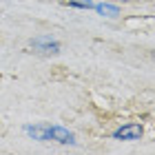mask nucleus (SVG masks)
Masks as SVG:
<instances>
[{"instance_id":"1","label":"nucleus","mask_w":155,"mask_h":155,"mask_svg":"<svg viewBox=\"0 0 155 155\" xmlns=\"http://www.w3.org/2000/svg\"><path fill=\"white\" fill-rule=\"evenodd\" d=\"M142 137H144L142 122H122L111 131V140H115V142H140Z\"/></svg>"},{"instance_id":"2","label":"nucleus","mask_w":155,"mask_h":155,"mask_svg":"<svg viewBox=\"0 0 155 155\" xmlns=\"http://www.w3.org/2000/svg\"><path fill=\"white\" fill-rule=\"evenodd\" d=\"M29 47L33 49V53H38V55H58L62 51V42L51 38V36H36V38H31Z\"/></svg>"},{"instance_id":"3","label":"nucleus","mask_w":155,"mask_h":155,"mask_svg":"<svg viewBox=\"0 0 155 155\" xmlns=\"http://www.w3.org/2000/svg\"><path fill=\"white\" fill-rule=\"evenodd\" d=\"M49 142H55V144H62V146H75L78 135L62 124H49Z\"/></svg>"},{"instance_id":"4","label":"nucleus","mask_w":155,"mask_h":155,"mask_svg":"<svg viewBox=\"0 0 155 155\" xmlns=\"http://www.w3.org/2000/svg\"><path fill=\"white\" fill-rule=\"evenodd\" d=\"M22 133L33 142H49V122H33V124H25Z\"/></svg>"},{"instance_id":"5","label":"nucleus","mask_w":155,"mask_h":155,"mask_svg":"<svg viewBox=\"0 0 155 155\" xmlns=\"http://www.w3.org/2000/svg\"><path fill=\"white\" fill-rule=\"evenodd\" d=\"M93 11L97 13V16L109 18V20H115V18H120V16H122V9H120V5H115V2H109V0L95 2V5H93Z\"/></svg>"},{"instance_id":"6","label":"nucleus","mask_w":155,"mask_h":155,"mask_svg":"<svg viewBox=\"0 0 155 155\" xmlns=\"http://www.w3.org/2000/svg\"><path fill=\"white\" fill-rule=\"evenodd\" d=\"M67 5L71 7V9H80V11H89L93 9V0H67Z\"/></svg>"},{"instance_id":"7","label":"nucleus","mask_w":155,"mask_h":155,"mask_svg":"<svg viewBox=\"0 0 155 155\" xmlns=\"http://www.w3.org/2000/svg\"><path fill=\"white\" fill-rule=\"evenodd\" d=\"M120 2H140V0H120Z\"/></svg>"}]
</instances>
